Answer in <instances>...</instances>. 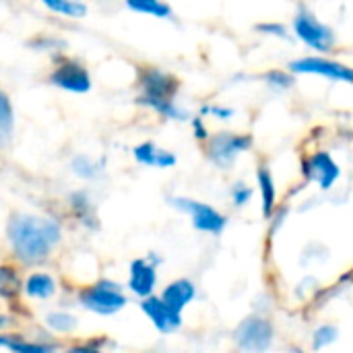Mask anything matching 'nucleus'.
<instances>
[{"instance_id": "obj_7", "label": "nucleus", "mask_w": 353, "mask_h": 353, "mask_svg": "<svg viewBox=\"0 0 353 353\" xmlns=\"http://www.w3.org/2000/svg\"><path fill=\"white\" fill-rule=\"evenodd\" d=\"M302 176L321 190H331L341 178V168L329 151H314L302 157Z\"/></svg>"}, {"instance_id": "obj_26", "label": "nucleus", "mask_w": 353, "mask_h": 353, "mask_svg": "<svg viewBox=\"0 0 353 353\" xmlns=\"http://www.w3.org/2000/svg\"><path fill=\"white\" fill-rule=\"evenodd\" d=\"M72 170H74V174L77 176H81V178H87V180H91V178H95L97 176V165L89 159V157H85V155H79L74 161H72Z\"/></svg>"}, {"instance_id": "obj_21", "label": "nucleus", "mask_w": 353, "mask_h": 353, "mask_svg": "<svg viewBox=\"0 0 353 353\" xmlns=\"http://www.w3.org/2000/svg\"><path fill=\"white\" fill-rule=\"evenodd\" d=\"M46 325L52 329V331H58V333H70L74 327H77V321L70 316V314H64V312H52L46 316Z\"/></svg>"}, {"instance_id": "obj_10", "label": "nucleus", "mask_w": 353, "mask_h": 353, "mask_svg": "<svg viewBox=\"0 0 353 353\" xmlns=\"http://www.w3.org/2000/svg\"><path fill=\"white\" fill-rule=\"evenodd\" d=\"M50 83L70 93H87L91 89V79L87 68L74 60H64L60 66H56V70L50 74Z\"/></svg>"}, {"instance_id": "obj_30", "label": "nucleus", "mask_w": 353, "mask_h": 353, "mask_svg": "<svg viewBox=\"0 0 353 353\" xmlns=\"http://www.w3.org/2000/svg\"><path fill=\"white\" fill-rule=\"evenodd\" d=\"M192 126H194V134H196V139H199V141H207V139H209V132H207V128L203 126V122H201V120H194V122H192Z\"/></svg>"}, {"instance_id": "obj_29", "label": "nucleus", "mask_w": 353, "mask_h": 353, "mask_svg": "<svg viewBox=\"0 0 353 353\" xmlns=\"http://www.w3.org/2000/svg\"><path fill=\"white\" fill-rule=\"evenodd\" d=\"M203 112H205V114H213V116H217V118H221V120H228V118H232V116H234V110H230V108H221V105L203 108Z\"/></svg>"}, {"instance_id": "obj_12", "label": "nucleus", "mask_w": 353, "mask_h": 353, "mask_svg": "<svg viewBox=\"0 0 353 353\" xmlns=\"http://www.w3.org/2000/svg\"><path fill=\"white\" fill-rule=\"evenodd\" d=\"M155 283H157V271H155V265L151 261L137 259L130 263L128 288L132 290V294H137L139 298H147V296H151Z\"/></svg>"}, {"instance_id": "obj_8", "label": "nucleus", "mask_w": 353, "mask_h": 353, "mask_svg": "<svg viewBox=\"0 0 353 353\" xmlns=\"http://www.w3.org/2000/svg\"><path fill=\"white\" fill-rule=\"evenodd\" d=\"M290 70L294 74H319V77H327V79H333V81H343V83L353 85L352 66H347L343 62H337V60H331V58H325V56L298 58V60L290 62Z\"/></svg>"}, {"instance_id": "obj_18", "label": "nucleus", "mask_w": 353, "mask_h": 353, "mask_svg": "<svg viewBox=\"0 0 353 353\" xmlns=\"http://www.w3.org/2000/svg\"><path fill=\"white\" fill-rule=\"evenodd\" d=\"M126 6H128L130 10L145 12V14H153V17H159V19L172 17L170 4H165V2H161V0H126Z\"/></svg>"}, {"instance_id": "obj_1", "label": "nucleus", "mask_w": 353, "mask_h": 353, "mask_svg": "<svg viewBox=\"0 0 353 353\" xmlns=\"http://www.w3.org/2000/svg\"><path fill=\"white\" fill-rule=\"evenodd\" d=\"M8 244L23 265H39L60 242V225L33 215H12L8 221Z\"/></svg>"}, {"instance_id": "obj_13", "label": "nucleus", "mask_w": 353, "mask_h": 353, "mask_svg": "<svg viewBox=\"0 0 353 353\" xmlns=\"http://www.w3.org/2000/svg\"><path fill=\"white\" fill-rule=\"evenodd\" d=\"M194 296H196V288H194L192 281H188V279H176V281H172V283L163 290L161 300H163L172 310H176V312L182 314V310L194 300Z\"/></svg>"}, {"instance_id": "obj_5", "label": "nucleus", "mask_w": 353, "mask_h": 353, "mask_svg": "<svg viewBox=\"0 0 353 353\" xmlns=\"http://www.w3.org/2000/svg\"><path fill=\"white\" fill-rule=\"evenodd\" d=\"M79 300L87 310H91L95 314H114L126 306V298H124L120 285L105 281V279L81 290Z\"/></svg>"}, {"instance_id": "obj_28", "label": "nucleus", "mask_w": 353, "mask_h": 353, "mask_svg": "<svg viewBox=\"0 0 353 353\" xmlns=\"http://www.w3.org/2000/svg\"><path fill=\"white\" fill-rule=\"evenodd\" d=\"M256 31H261V33H265V35L279 37V39L288 37V27H285L283 23H263V25L256 27Z\"/></svg>"}, {"instance_id": "obj_4", "label": "nucleus", "mask_w": 353, "mask_h": 353, "mask_svg": "<svg viewBox=\"0 0 353 353\" xmlns=\"http://www.w3.org/2000/svg\"><path fill=\"white\" fill-rule=\"evenodd\" d=\"M273 337H275L273 323L261 314H252L244 319L234 333L236 345L244 352H265L271 347Z\"/></svg>"}, {"instance_id": "obj_17", "label": "nucleus", "mask_w": 353, "mask_h": 353, "mask_svg": "<svg viewBox=\"0 0 353 353\" xmlns=\"http://www.w3.org/2000/svg\"><path fill=\"white\" fill-rule=\"evenodd\" d=\"M12 126H14L12 105H10L8 95L0 89V149L8 147L12 139Z\"/></svg>"}, {"instance_id": "obj_15", "label": "nucleus", "mask_w": 353, "mask_h": 353, "mask_svg": "<svg viewBox=\"0 0 353 353\" xmlns=\"http://www.w3.org/2000/svg\"><path fill=\"white\" fill-rule=\"evenodd\" d=\"M134 157L139 163L149 168H172L176 165V155L172 151L159 149L155 143H143L134 147Z\"/></svg>"}, {"instance_id": "obj_23", "label": "nucleus", "mask_w": 353, "mask_h": 353, "mask_svg": "<svg viewBox=\"0 0 353 353\" xmlns=\"http://www.w3.org/2000/svg\"><path fill=\"white\" fill-rule=\"evenodd\" d=\"M265 83L271 87V89H277V91H285L294 85V77L285 70H267L265 72Z\"/></svg>"}, {"instance_id": "obj_19", "label": "nucleus", "mask_w": 353, "mask_h": 353, "mask_svg": "<svg viewBox=\"0 0 353 353\" xmlns=\"http://www.w3.org/2000/svg\"><path fill=\"white\" fill-rule=\"evenodd\" d=\"M50 10L66 14V17H83L87 12V8L77 2V0H41Z\"/></svg>"}, {"instance_id": "obj_2", "label": "nucleus", "mask_w": 353, "mask_h": 353, "mask_svg": "<svg viewBox=\"0 0 353 353\" xmlns=\"http://www.w3.org/2000/svg\"><path fill=\"white\" fill-rule=\"evenodd\" d=\"M178 79L172 77L170 72H163V70H157V68H147L141 72V103L147 105V108H153L157 110L159 114H163L165 118H186L184 112H180L172 97L178 93Z\"/></svg>"}, {"instance_id": "obj_16", "label": "nucleus", "mask_w": 353, "mask_h": 353, "mask_svg": "<svg viewBox=\"0 0 353 353\" xmlns=\"http://www.w3.org/2000/svg\"><path fill=\"white\" fill-rule=\"evenodd\" d=\"M23 288H25V292H27L29 298H37V300H46V298L54 296V292H56L54 279L50 275H46V273H33V275H29Z\"/></svg>"}, {"instance_id": "obj_3", "label": "nucleus", "mask_w": 353, "mask_h": 353, "mask_svg": "<svg viewBox=\"0 0 353 353\" xmlns=\"http://www.w3.org/2000/svg\"><path fill=\"white\" fill-rule=\"evenodd\" d=\"M292 29L296 33V37L306 43L308 48H312L319 54H331L337 46L335 33L331 31V27H327L325 23H321L310 10L300 8L298 14L292 21Z\"/></svg>"}, {"instance_id": "obj_27", "label": "nucleus", "mask_w": 353, "mask_h": 353, "mask_svg": "<svg viewBox=\"0 0 353 353\" xmlns=\"http://www.w3.org/2000/svg\"><path fill=\"white\" fill-rule=\"evenodd\" d=\"M250 199H252V188H248L246 184L240 182V184H236V186L232 188V203H234L236 207L248 205Z\"/></svg>"}, {"instance_id": "obj_25", "label": "nucleus", "mask_w": 353, "mask_h": 353, "mask_svg": "<svg viewBox=\"0 0 353 353\" xmlns=\"http://www.w3.org/2000/svg\"><path fill=\"white\" fill-rule=\"evenodd\" d=\"M72 207H74V211H77V215H79V219H81L83 223L93 225L95 213H93V207H91V203L87 201L85 194H77V196L72 199Z\"/></svg>"}, {"instance_id": "obj_22", "label": "nucleus", "mask_w": 353, "mask_h": 353, "mask_svg": "<svg viewBox=\"0 0 353 353\" xmlns=\"http://www.w3.org/2000/svg\"><path fill=\"white\" fill-rule=\"evenodd\" d=\"M337 337H339L337 327H333V325H323V327H319V329L314 331V335H312V347H314V350H323V347L335 343Z\"/></svg>"}, {"instance_id": "obj_11", "label": "nucleus", "mask_w": 353, "mask_h": 353, "mask_svg": "<svg viewBox=\"0 0 353 353\" xmlns=\"http://www.w3.org/2000/svg\"><path fill=\"white\" fill-rule=\"evenodd\" d=\"M141 310L147 314V319L155 325L159 333H174L182 327V314L172 310L161 298H153V296L143 298Z\"/></svg>"}, {"instance_id": "obj_9", "label": "nucleus", "mask_w": 353, "mask_h": 353, "mask_svg": "<svg viewBox=\"0 0 353 353\" xmlns=\"http://www.w3.org/2000/svg\"><path fill=\"white\" fill-rule=\"evenodd\" d=\"M172 205L184 213L190 215L192 219V225L199 230V232H205V234H221L228 225V217L221 215L217 209H213L211 205L207 203H199V201H192V199H172Z\"/></svg>"}, {"instance_id": "obj_6", "label": "nucleus", "mask_w": 353, "mask_h": 353, "mask_svg": "<svg viewBox=\"0 0 353 353\" xmlns=\"http://www.w3.org/2000/svg\"><path fill=\"white\" fill-rule=\"evenodd\" d=\"M252 147L250 134H238V132H217L207 139V155L209 159L219 168H230L240 153L248 151Z\"/></svg>"}, {"instance_id": "obj_14", "label": "nucleus", "mask_w": 353, "mask_h": 353, "mask_svg": "<svg viewBox=\"0 0 353 353\" xmlns=\"http://www.w3.org/2000/svg\"><path fill=\"white\" fill-rule=\"evenodd\" d=\"M256 184L261 188V199H263V215L267 219L273 217L275 207H277V188H275V178L273 172L267 163H261L256 168Z\"/></svg>"}, {"instance_id": "obj_24", "label": "nucleus", "mask_w": 353, "mask_h": 353, "mask_svg": "<svg viewBox=\"0 0 353 353\" xmlns=\"http://www.w3.org/2000/svg\"><path fill=\"white\" fill-rule=\"evenodd\" d=\"M0 345L12 350V352H25V353H46L52 352L54 347L50 345H39V343H25V341H14L10 337H0Z\"/></svg>"}, {"instance_id": "obj_20", "label": "nucleus", "mask_w": 353, "mask_h": 353, "mask_svg": "<svg viewBox=\"0 0 353 353\" xmlns=\"http://www.w3.org/2000/svg\"><path fill=\"white\" fill-rule=\"evenodd\" d=\"M19 294V275L10 267H0V298H14Z\"/></svg>"}]
</instances>
